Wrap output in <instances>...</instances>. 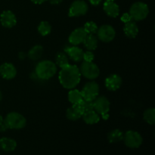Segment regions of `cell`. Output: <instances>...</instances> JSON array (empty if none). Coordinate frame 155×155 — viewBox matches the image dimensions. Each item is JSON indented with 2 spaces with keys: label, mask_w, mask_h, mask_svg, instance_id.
<instances>
[{
  "label": "cell",
  "mask_w": 155,
  "mask_h": 155,
  "mask_svg": "<svg viewBox=\"0 0 155 155\" xmlns=\"http://www.w3.org/2000/svg\"><path fill=\"white\" fill-rule=\"evenodd\" d=\"M97 36L98 39L103 42H110L115 38L116 31L112 26L104 24L98 28Z\"/></svg>",
  "instance_id": "obj_10"
},
{
  "label": "cell",
  "mask_w": 155,
  "mask_h": 155,
  "mask_svg": "<svg viewBox=\"0 0 155 155\" xmlns=\"http://www.w3.org/2000/svg\"><path fill=\"white\" fill-rule=\"evenodd\" d=\"M124 32L127 37L130 39H133L137 36L139 33V27L135 21H129L125 23L124 27Z\"/></svg>",
  "instance_id": "obj_18"
},
{
  "label": "cell",
  "mask_w": 155,
  "mask_h": 155,
  "mask_svg": "<svg viewBox=\"0 0 155 155\" xmlns=\"http://www.w3.org/2000/svg\"><path fill=\"white\" fill-rule=\"evenodd\" d=\"M143 119L150 125H154L155 124V109L151 107L145 110L143 114Z\"/></svg>",
  "instance_id": "obj_26"
},
{
  "label": "cell",
  "mask_w": 155,
  "mask_h": 155,
  "mask_svg": "<svg viewBox=\"0 0 155 155\" xmlns=\"http://www.w3.org/2000/svg\"><path fill=\"white\" fill-rule=\"evenodd\" d=\"M79 104H80L83 113H85V112L86 111H89V110H93V103H92V101L83 100V101H82L81 102L79 103Z\"/></svg>",
  "instance_id": "obj_29"
},
{
  "label": "cell",
  "mask_w": 155,
  "mask_h": 155,
  "mask_svg": "<svg viewBox=\"0 0 155 155\" xmlns=\"http://www.w3.org/2000/svg\"><path fill=\"white\" fill-rule=\"evenodd\" d=\"M104 12L110 18H117L120 14V8L114 1H106L103 5Z\"/></svg>",
  "instance_id": "obj_17"
},
{
  "label": "cell",
  "mask_w": 155,
  "mask_h": 155,
  "mask_svg": "<svg viewBox=\"0 0 155 155\" xmlns=\"http://www.w3.org/2000/svg\"><path fill=\"white\" fill-rule=\"evenodd\" d=\"M57 72V65L49 60H44L37 64L35 69V74L40 80H49Z\"/></svg>",
  "instance_id": "obj_3"
},
{
  "label": "cell",
  "mask_w": 155,
  "mask_h": 155,
  "mask_svg": "<svg viewBox=\"0 0 155 155\" xmlns=\"http://www.w3.org/2000/svg\"><path fill=\"white\" fill-rule=\"evenodd\" d=\"M106 1H114V0H106Z\"/></svg>",
  "instance_id": "obj_38"
},
{
  "label": "cell",
  "mask_w": 155,
  "mask_h": 155,
  "mask_svg": "<svg viewBox=\"0 0 155 155\" xmlns=\"http://www.w3.org/2000/svg\"><path fill=\"white\" fill-rule=\"evenodd\" d=\"M83 114L84 113L78 103V104H73L71 107H68L66 111V117L70 120L76 121L81 118Z\"/></svg>",
  "instance_id": "obj_16"
},
{
  "label": "cell",
  "mask_w": 155,
  "mask_h": 155,
  "mask_svg": "<svg viewBox=\"0 0 155 155\" xmlns=\"http://www.w3.org/2000/svg\"><path fill=\"white\" fill-rule=\"evenodd\" d=\"M59 82L64 88L73 89L77 87L81 79L80 69L77 65L68 64L61 68L58 75Z\"/></svg>",
  "instance_id": "obj_1"
},
{
  "label": "cell",
  "mask_w": 155,
  "mask_h": 155,
  "mask_svg": "<svg viewBox=\"0 0 155 155\" xmlns=\"http://www.w3.org/2000/svg\"><path fill=\"white\" fill-rule=\"evenodd\" d=\"M89 2L92 5L97 6V5H98L100 3H101V0H89Z\"/></svg>",
  "instance_id": "obj_32"
},
{
  "label": "cell",
  "mask_w": 155,
  "mask_h": 155,
  "mask_svg": "<svg viewBox=\"0 0 155 155\" xmlns=\"http://www.w3.org/2000/svg\"><path fill=\"white\" fill-rule=\"evenodd\" d=\"M98 28V26L94 21H88L83 27V29L87 34H95L97 33Z\"/></svg>",
  "instance_id": "obj_28"
},
{
  "label": "cell",
  "mask_w": 155,
  "mask_h": 155,
  "mask_svg": "<svg viewBox=\"0 0 155 155\" xmlns=\"http://www.w3.org/2000/svg\"><path fill=\"white\" fill-rule=\"evenodd\" d=\"M120 19H121V21L124 23H127V22H129V21H131L132 20H133L132 19L131 16H130V15L129 13L124 14V15H122V17H121Z\"/></svg>",
  "instance_id": "obj_31"
},
{
  "label": "cell",
  "mask_w": 155,
  "mask_h": 155,
  "mask_svg": "<svg viewBox=\"0 0 155 155\" xmlns=\"http://www.w3.org/2000/svg\"><path fill=\"white\" fill-rule=\"evenodd\" d=\"M3 120H4V119H3L2 116V115L0 114V125H1V124H2V123H3Z\"/></svg>",
  "instance_id": "obj_36"
},
{
  "label": "cell",
  "mask_w": 155,
  "mask_h": 155,
  "mask_svg": "<svg viewBox=\"0 0 155 155\" xmlns=\"http://www.w3.org/2000/svg\"><path fill=\"white\" fill-rule=\"evenodd\" d=\"M51 5H59L62 2V0H48Z\"/></svg>",
  "instance_id": "obj_33"
},
{
  "label": "cell",
  "mask_w": 155,
  "mask_h": 155,
  "mask_svg": "<svg viewBox=\"0 0 155 155\" xmlns=\"http://www.w3.org/2000/svg\"><path fill=\"white\" fill-rule=\"evenodd\" d=\"M79 69L81 75L89 80H95L98 78L100 74L99 68L92 61H83Z\"/></svg>",
  "instance_id": "obj_7"
},
{
  "label": "cell",
  "mask_w": 155,
  "mask_h": 155,
  "mask_svg": "<svg viewBox=\"0 0 155 155\" xmlns=\"http://www.w3.org/2000/svg\"><path fill=\"white\" fill-rule=\"evenodd\" d=\"M149 13V8L147 4L137 2L132 5L130 8V15L132 19L136 21H140L145 19Z\"/></svg>",
  "instance_id": "obj_4"
},
{
  "label": "cell",
  "mask_w": 155,
  "mask_h": 155,
  "mask_svg": "<svg viewBox=\"0 0 155 155\" xmlns=\"http://www.w3.org/2000/svg\"><path fill=\"white\" fill-rule=\"evenodd\" d=\"M0 74L5 80H12L17 75V69L13 64L4 63L0 66Z\"/></svg>",
  "instance_id": "obj_14"
},
{
  "label": "cell",
  "mask_w": 155,
  "mask_h": 155,
  "mask_svg": "<svg viewBox=\"0 0 155 155\" xmlns=\"http://www.w3.org/2000/svg\"><path fill=\"white\" fill-rule=\"evenodd\" d=\"M124 143L126 146L130 148H138L142 145L143 142V138L140 133L133 130H129L126 132L124 136Z\"/></svg>",
  "instance_id": "obj_8"
},
{
  "label": "cell",
  "mask_w": 155,
  "mask_h": 155,
  "mask_svg": "<svg viewBox=\"0 0 155 155\" xmlns=\"http://www.w3.org/2000/svg\"><path fill=\"white\" fill-rule=\"evenodd\" d=\"M65 52L68 54V57L75 62H80L83 61V53L84 51L83 49L77 45H74V46H67L64 49Z\"/></svg>",
  "instance_id": "obj_15"
},
{
  "label": "cell",
  "mask_w": 155,
  "mask_h": 155,
  "mask_svg": "<svg viewBox=\"0 0 155 155\" xmlns=\"http://www.w3.org/2000/svg\"><path fill=\"white\" fill-rule=\"evenodd\" d=\"M68 100L72 104H76L81 102L83 100L81 92L77 89H71L68 92Z\"/></svg>",
  "instance_id": "obj_24"
},
{
  "label": "cell",
  "mask_w": 155,
  "mask_h": 155,
  "mask_svg": "<svg viewBox=\"0 0 155 155\" xmlns=\"http://www.w3.org/2000/svg\"><path fill=\"white\" fill-rule=\"evenodd\" d=\"M89 6L83 0H76L71 4L68 12L69 17H79L85 15L88 12Z\"/></svg>",
  "instance_id": "obj_9"
},
{
  "label": "cell",
  "mask_w": 155,
  "mask_h": 155,
  "mask_svg": "<svg viewBox=\"0 0 155 155\" xmlns=\"http://www.w3.org/2000/svg\"><path fill=\"white\" fill-rule=\"evenodd\" d=\"M98 38L94 34H87L83 43L88 51H93L98 47Z\"/></svg>",
  "instance_id": "obj_21"
},
{
  "label": "cell",
  "mask_w": 155,
  "mask_h": 155,
  "mask_svg": "<svg viewBox=\"0 0 155 155\" xmlns=\"http://www.w3.org/2000/svg\"><path fill=\"white\" fill-rule=\"evenodd\" d=\"M94 58H95V55H94L93 52L92 51H87L83 53V61L92 62L93 61Z\"/></svg>",
  "instance_id": "obj_30"
},
{
  "label": "cell",
  "mask_w": 155,
  "mask_h": 155,
  "mask_svg": "<svg viewBox=\"0 0 155 155\" xmlns=\"http://www.w3.org/2000/svg\"><path fill=\"white\" fill-rule=\"evenodd\" d=\"M43 54V47L40 45H36L32 47L28 52V58L32 61H37Z\"/></svg>",
  "instance_id": "obj_22"
},
{
  "label": "cell",
  "mask_w": 155,
  "mask_h": 155,
  "mask_svg": "<svg viewBox=\"0 0 155 155\" xmlns=\"http://www.w3.org/2000/svg\"><path fill=\"white\" fill-rule=\"evenodd\" d=\"M38 32L42 36H48L51 32V26L48 21H42L38 26Z\"/></svg>",
  "instance_id": "obj_27"
},
{
  "label": "cell",
  "mask_w": 155,
  "mask_h": 155,
  "mask_svg": "<svg viewBox=\"0 0 155 155\" xmlns=\"http://www.w3.org/2000/svg\"><path fill=\"white\" fill-rule=\"evenodd\" d=\"M87 33L84 30L83 27H79L75 29L69 36V42L73 45H78L83 43L86 39Z\"/></svg>",
  "instance_id": "obj_12"
},
{
  "label": "cell",
  "mask_w": 155,
  "mask_h": 155,
  "mask_svg": "<svg viewBox=\"0 0 155 155\" xmlns=\"http://www.w3.org/2000/svg\"><path fill=\"white\" fill-rule=\"evenodd\" d=\"M83 95V100L93 101L99 95V86L95 81L88 82L80 91Z\"/></svg>",
  "instance_id": "obj_6"
},
{
  "label": "cell",
  "mask_w": 155,
  "mask_h": 155,
  "mask_svg": "<svg viewBox=\"0 0 155 155\" xmlns=\"http://www.w3.org/2000/svg\"><path fill=\"white\" fill-rule=\"evenodd\" d=\"M2 93L0 92V101H2Z\"/></svg>",
  "instance_id": "obj_37"
},
{
  "label": "cell",
  "mask_w": 155,
  "mask_h": 155,
  "mask_svg": "<svg viewBox=\"0 0 155 155\" xmlns=\"http://www.w3.org/2000/svg\"><path fill=\"white\" fill-rule=\"evenodd\" d=\"M124 133L120 130L116 129V130H111L107 134V140L110 143H117L124 139Z\"/></svg>",
  "instance_id": "obj_23"
},
{
  "label": "cell",
  "mask_w": 155,
  "mask_h": 155,
  "mask_svg": "<svg viewBox=\"0 0 155 155\" xmlns=\"http://www.w3.org/2000/svg\"><path fill=\"white\" fill-rule=\"evenodd\" d=\"M45 1H47V0H31L32 2H33L34 4H37V5L42 4V3L45 2Z\"/></svg>",
  "instance_id": "obj_34"
},
{
  "label": "cell",
  "mask_w": 155,
  "mask_h": 155,
  "mask_svg": "<svg viewBox=\"0 0 155 155\" xmlns=\"http://www.w3.org/2000/svg\"><path fill=\"white\" fill-rule=\"evenodd\" d=\"M0 148L6 152H11L16 149L17 142L11 138L3 137L0 139Z\"/></svg>",
  "instance_id": "obj_19"
},
{
  "label": "cell",
  "mask_w": 155,
  "mask_h": 155,
  "mask_svg": "<svg viewBox=\"0 0 155 155\" xmlns=\"http://www.w3.org/2000/svg\"><path fill=\"white\" fill-rule=\"evenodd\" d=\"M55 64L62 68L69 64V58L64 52H58L55 56Z\"/></svg>",
  "instance_id": "obj_25"
},
{
  "label": "cell",
  "mask_w": 155,
  "mask_h": 155,
  "mask_svg": "<svg viewBox=\"0 0 155 155\" xmlns=\"http://www.w3.org/2000/svg\"><path fill=\"white\" fill-rule=\"evenodd\" d=\"M93 110L96 111L104 120L108 118V112L110 110V103L105 96H98L93 101Z\"/></svg>",
  "instance_id": "obj_5"
},
{
  "label": "cell",
  "mask_w": 155,
  "mask_h": 155,
  "mask_svg": "<svg viewBox=\"0 0 155 155\" xmlns=\"http://www.w3.org/2000/svg\"><path fill=\"white\" fill-rule=\"evenodd\" d=\"M26 57V54L24 52H20L19 53V58L21 59V60H23V59L25 58Z\"/></svg>",
  "instance_id": "obj_35"
},
{
  "label": "cell",
  "mask_w": 155,
  "mask_h": 155,
  "mask_svg": "<svg viewBox=\"0 0 155 155\" xmlns=\"http://www.w3.org/2000/svg\"><path fill=\"white\" fill-rule=\"evenodd\" d=\"M0 21L2 25L5 28H12L17 24V18L12 11H5L1 14Z\"/></svg>",
  "instance_id": "obj_11"
},
{
  "label": "cell",
  "mask_w": 155,
  "mask_h": 155,
  "mask_svg": "<svg viewBox=\"0 0 155 155\" xmlns=\"http://www.w3.org/2000/svg\"><path fill=\"white\" fill-rule=\"evenodd\" d=\"M27 124L26 118L18 112H10L6 115L2 124L0 125V131L5 132L8 129L21 130Z\"/></svg>",
  "instance_id": "obj_2"
},
{
  "label": "cell",
  "mask_w": 155,
  "mask_h": 155,
  "mask_svg": "<svg viewBox=\"0 0 155 155\" xmlns=\"http://www.w3.org/2000/svg\"><path fill=\"white\" fill-rule=\"evenodd\" d=\"M123 80L120 76L117 74H110L105 79V86L108 90L117 91L120 88Z\"/></svg>",
  "instance_id": "obj_13"
},
{
  "label": "cell",
  "mask_w": 155,
  "mask_h": 155,
  "mask_svg": "<svg viewBox=\"0 0 155 155\" xmlns=\"http://www.w3.org/2000/svg\"><path fill=\"white\" fill-rule=\"evenodd\" d=\"M82 117H83L84 122L86 124H89V125L98 124L100 120V115L94 110L85 112Z\"/></svg>",
  "instance_id": "obj_20"
}]
</instances>
